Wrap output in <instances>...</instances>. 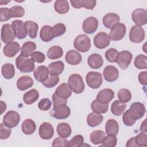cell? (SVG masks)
Listing matches in <instances>:
<instances>
[{
  "label": "cell",
  "instance_id": "cell-1",
  "mask_svg": "<svg viewBox=\"0 0 147 147\" xmlns=\"http://www.w3.org/2000/svg\"><path fill=\"white\" fill-rule=\"evenodd\" d=\"M17 68L23 73H29L34 70V61L32 58L22 56L21 54L16 59Z\"/></svg>",
  "mask_w": 147,
  "mask_h": 147
},
{
  "label": "cell",
  "instance_id": "cell-2",
  "mask_svg": "<svg viewBox=\"0 0 147 147\" xmlns=\"http://www.w3.org/2000/svg\"><path fill=\"white\" fill-rule=\"evenodd\" d=\"M68 84L72 91L75 94L82 93L85 87L82 77L77 74H74L70 75L68 79Z\"/></svg>",
  "mask_w": 147,
  "mask_h": 147
},
{
  "label": "cell",
  "instance_id": "cell-3",
  "mask_svg": "<svg viewBox=\"0 0 147 147\" xmlns=\"http://www.w3.org/2000/svg\"><path fill=\"white\" fill-rule=\"evenodd\" d=\"M74 45L78 51L86 52L89 51L91 47L90 39L86 34H80L74 40Z\"/></svg>",
  "mask_w": 147,
  "mask_h": 147
},
{
  "label": "cell",
  "instance_id": "cell-4",
  "mask_svg": "<svg viewBox=\"0 0 147 147\" xmlns=\"http://www.w3.org/2000/svg\"><path fill=\"white\" fill-rule=\"evenodd\" d=\"M86 81L90 88L96 89L102 85L103 79L101 74L99 72L91 71L86 75Z\"/></svg>",
  "mask_w": 147,
  "mask_h": 147
},
{
  "label": "cell",
  "instance_id": "cell-5",
  "mask_svg": "<svg viewBox=\"0 0 147 147\" xmlns=\"http://www.w3.org/2000/svg\"><path fill=\"white\" fill-rule=\"evenodd\" d=\"M50 115L57 119H64L68 118L70 114V109L66 105H63L53 107L49 112Z\"/></svg>",
  "mask_w": 147,
  "mask_h": 147
},
{
  "label": "cell",
  "instance_id": "cell-6",
  "mask_svg": "<svg viewBox=\"0 0 147 147\" xmlns=\"http://www.w3.org/2000/svg\"><path fill=\"white\" fill-rule=\"evenodd\" d=\"M126 26L122 23H118L114 26L109 33L110 39L112 41H118L122 39L126 34Z\"/></svg>",
  "mask_w": 147,
  "mask_h": 147
},
{
  "label": "cell",
  "instance_id": "cell-7",
  "mask_svg": "<svg viewBox=\"0 0 147 147\" xmlns=\"http://www.w3.org/2000/svg\"><path fill=\"white\" fill-rule=\"evenodd\" d=\"M145 38V30L140 26L134 25L131 27L129 33L130 40L134 43L142 42Z\"/></svg>",
  "mask_w": 147,
  "mask_h": 147
},
{
  "label": "cell",
  "instance_id": "cell-8",
  "mask_svg": "<svg viewBox=\"0 0 147 147\" xmlns=\"http://www.w3.org/2000/svg\"><path fill=\"white\" fill-rule=\"evenodd\" d=\"M1 37L3 43L8 44L9 42H13V41L16 38V35L11 25L9 24L3 25L1 29Z\"/></svg>",
  "mask_w": 147,
  "mask_h": 147
},
{
  "label": "cell",
  "instance_id": "cell-9",
  "mask_svg": "<svg viewBox=\"0 0 147 147\" xmlns=\"http://www.w3.org/2000/svg\"><path fill=\"white\" fill-rule=\"evenodd\" d=\"M20 121V115L15 111H8L3 118V123L10 128L16 127Z\"/></svg>",
  "mask_w": 147,
  "mask_h": 147
},
{
  "label": "cell",
  "instance_id": "cell-10",
  "mask_svg": "<svg viewBox=\"0 0 147 147\" xmlns=\"http://www.w3.org/2000/svg\"><path fill=\"white\" fill-rule=\"evenodd\" d=\"M133 21L138 26H142L147 22V11L144 9H137L131 13Z\"/></svg>",
  "mask_w": 147,
  "mask_h": 147
},
{
  "label": "cell",
  "instance_id": "cell-11",
  "mask_svg": "<svg viewBox=\"0 0 147 147\" xmlns=\"http://www.w3.org/2000/svg\"><path fill=\"white\" fill-rule=\"evenodd\" d=\"M129 111L135 120L141 118L146 112V109L144 104L141 102H137L132 103L129 109Z\"/></svg>",
  "mask_w": 147,
  "mask_h": 147
},
{
  "label": "cell",
  "instance_id": "cell-12",
  "mask_svg": "<svg viewBox=\"0 0 147 147\" xmlns=\"http://www.w3.org/2000/svg\"><path fill=\"white\" fill-rule=\"evenodd\" d=\"M133 55L131 52L127 51H123L118 53L116 63L122 69H125L130 64Z\"/></svg>",
  "mask_w": 147,
  "mask_h": 147
},
{
  "label": "cell",
  "instance_id": "cell-13",
  "mask_svg": "<svg viewBox=\"0 0 147 147\" xmlns=\"http://www.w3.org/2000/svg\"><path fill=\"white\" fill-rule=\"evenodd\" d=\"M110 42L109 36L105 32H101L98 33L94 38L95 46L98 49H104L106 48Z\"/></svg>",
  "mask_w": 147,
  "mask_h": 147
},
{
  "label": "cell",
  "instance_id": "cell-14",
  "mask_svg": "<svg viewBox=\"0 0 147 147\" xmlns=\"http://www.w3.org/2000/svg\"><path fill=\"white\" fill-rule=\"evenodd\" d=\"M98 21L94 17H90L84 20L83 22L82 28L83 31L87 34L94 33L98 29Z\"/></svg>",
  "mask_w": 147,
  "mask_h": 147
},
{
  "label": "cell",
  "instance_id": "cell-15",
  "mask_svg": "<svg viewBox=\"0 0 147 147\" xmlns=\"http://www.w3.org/2000/svg\"><path fill=\"white\" fill-rule=\"evenodd\" d=\"M11 26L14 32L16 37L18 39L25 38L27 36L26 32L24 22L21 20H15L12 21Z\"/></svg>",
  "mask_w": 147,
  "mask_h": 147
},
{
  "label": "cell",
  "instance_id": "cell-16",
  "mask_svg": "<svg viewBox=\"0 0 147 147\" xmlns=\"http://www.w3.org/2000/svg\"><path fill=\"white\" fill-rule=\"evenodd\" d=\"M40 137L43 140L51 139L54 134V129L52 125L49 122H43L38 130Z\"/></svg>",
  "mask_w": 147,
  "mask_h": 147
},
{
  "label": "cell",
  "instance_id": "cell-17",
  "mask_svg": "<svg viewBox=\"0 0 147 147\" xmlns=\"http://www.w3.org/2000/svg\"><path fill=\"white\" fill-rule=\"evenodd\" d=\"M105 79L109 82L115 81L119 76L118 69L113 65H108L104 68L103 72Z\"/></svg>",
  "mask_w": 147,
  "mask_h": 147
},
{
  "label": "cell",
  "instance_id": "cell-18",
  "mask_svg": "<svg viewBox=\"0 0 147 147\" xmlns=\"http://www.w3.org/2000/svg\"><path fill=\"white\" fill-rule=\"evenodd\" d=\"M120 21L119 16L115 13H107L104 16L102 22L103 25L107 29H111Z\"/></svg>",
  "mask_w": 147,
  "mask_h": 147
},
{
  "label": "cell",
  "instance_id": "cell-19",
  "mask_svg": "<svg viewBox=\"0 0 147 147\" xmlns=\"http://www.w3.org/2000/svg\"><path fill=\"white\" fill-rule=\"evenodd\" d=\"M114 91L110 88H105L99 92L96 95V99L100 103L108 104L114 98Z\"/></svg>",
  "mask_w": 147,
  "mask_h": 147
},
{
  "label": "cell",
  "instance_id": "cell-20",
  "mask_svg": "<svg viewBox=\"0 0 147 147\" xmlns=\"http://www.w3.org/2000/svg\"><path fill=\"white\" fill-rule=\"evenodd\" d=\"M33 74L36 80L39 82L42 83L48 78L49 73L48 68L46 66L40 65L34 70Z\"/></svg>",
  "mask_w": 147,
  "mask_h": 147
},
{
  "label": "cell",
  "instance_id": "cell-21",
  "mask_svg": "<svg viewBox=\"0 0 147 147\" xmlns=\"http://www.w3.org/2000/svg\"><path fill=\"white\" fill-rule=\"evenodd\" d=\"M20 51V45L17 42H11L7 44L3 48V53L8 57H13Z\"/></svg>",
  "mask_w": 147,
  "mask_h": 147
},
{
  "label": "cell",
  "instance_id": "cell-22",
  "mask_svg": "<svg viewBox=\"0 0 147 147\" xmlns=\"http://www.w3.org/2000/svg\"><path fill=\"white\" fill-rule=\"evenodd\" d=\"M65 60L70 65H78L82 60V55L79 52L75 50H70L67 52L65 57Z\"/></svg>",
  "mask_w": 147,
  "mask_h": 147
},
{
  "label": "cell",
  "instance_id": "cell-23",
  "mask_svg": "<svg viewBox=\"0 0 147 147\" xmlns=\"http://www.w3.org/2000/svg\"><path fill=\"white\" fill-rule=\"evenodd\" d=\"M72 7L76 9L84 7L87 9H93L96 3L95 0H74L70 1Z\"/></svg>",
  "mask_w": 147,
  "mask_h": 147
},
{
  "label": "cell",
  "instance_id": "cell-24",
  "mask_svg": "<svg viewBox=\"0 0 147 147\" xmlns=\"http://www.w3.org/2000/svg\"><path fill=\"white\" fill-rule=\"evenodd\" d=\"M87 63L88 65L91 68L99 69L102 66L103 64V60L100 55L97 53H93L88 57L87 59Z\"/></svg>",
  "mask_w": 147,
  "mask_h": 147
},
{
  "label": "cell",
  "instance_id": "cell-25",
  "mask_svg": "<svg viewBox=\"0 0 147 147\" xmlns=\"http://www.w3.org/2000/svg\"><path fill=\"white\" fill-rule=\"evenodd\" d=\"M40 39L44 42H49L55 38L52 27L49 25H45L41 29L40 33Z\"/></svg>",
  "mask_w": 147,
  "mask_h": 147
},
{
  "label": "cell",
  "instance_id": "cell-26",
  "mask_svg": "<svg viewBox=\"0 0 147 147\" xmlns=\"http://www.w3.org/2000/svg\"><path fill=\"white\" fill-rule=\"evenodd\" d=\"M33 85V80L29 76H22L17 81V88L21 91L26 90Z\"/></svg>",
  "mask_w": 147,
  "mask_h": 147
},
{
  "label": "cell",
  "instance_id": "cell-27",
  "mask_svg": "<svg viewBox=\"0 0 147 147\" xmlns=\"http://www.w3.org/2000/svg\"><path fill=\"white\" fill-rule=\"evenodd\" d=\"M55 93L59 97L67 99L71 96L72 94V90L68 84L63 83L57 87Z\"/></svg>",
  "mask_w": 147,
  "mask_h": 147
},
{
  "label": "cell",
  "instance_id": "cell-28",
  "mask_svg": "<svg viewBox=\"0 0 147 147\" xmlns=\"http://www.w3.org/2000/svg\"><path fill=\"white\" fill-rule=\"evenodd\" d=\"M103 120V117L101 114L95 112L90 113L87 118V122L90 127H95L99 125Z\"/></svg>",
  "mask_w": 147,
  "mask_h": 147
},
{
  "label": "cell",
  "instance_id": "cell-29",
  "mask_svg": "<svg viewBox=\"0 0 147 147\" xmlns=\"http://www.w3.org/2000/svg\"><path fill=\"white\" fill-rule=\"evenodd\" d=\"M105 130L107 135L116 136L119 131L118 122L114 119H109L106 123Z\"/></svg>",
  "mask_w": 147,
  "mask_h": 147
},
{
  "label": "cell",
  "instance_id": "cell-30",
  "mask_svg": "<svg viewBox=\"0 0 147 147\" xmlns=\"http://www.w3.org/2000/svg\"><path fill=\"white\" fill-rule=\"evenodd\" d=\"M25 28L27 34L32 38H34L37 35L38 30V24L32 21H26L24 22Z\"/></svg>",
  "mask_w": 147,
  "mask_h": 147
},
{
  "label": "cell",
  "instance_id": "cell-31",
  "mask_svg": "<svg viewBox=\"0 0 147 147\" xmlns=\"http://www.w3.org/2000/svg\"><path fill=\"white\" fill-rule=\"evenodd\" d=\"M48 68L50 75H59L63 72L64 64L61 61H56L49 64Z\"/></svg>",
  "mask_w": 147,
  "mask_h": 147
},
{
  "label": "cell",
  "instance_id": "cell-32",
  "mask_svg": "<svg viewBox=\"0 0 147 147\" xmlns=\"http://www.w3.org/2000/svg\"><path fill=\"white\" fill-rule=\"evenodd\" d=\"M36 49V44L32 41H27L25 42L21 49V55L25 57H28L34 52Z\"/></svg>",
  "mask_w": 147,
  "mask_h": 147
},
{
  "label": "cell",
  "instance_id": "cell-33",
  "mask_svg": "<svg viewBox=\"0 0 147 147\" xmlns=\"http://www.w3.org/2000/svg\"><path fill=\"white\" fill-rule=\"evenodd\" d=\"M36 129L35 122L30 119H25L22 125L21 129L22 132L26 135H30L34 133Z\"/></svg>",
  "mask_w": 147,
  "mask_h": 147
},
{
  "label": "cell",
  "instance_id": "cell-34",
  "mask_svg": "<svg viewBox=\"0 0 147 147\" xmlns=\"http://www.w3.org/2000/svg\"><path fill=\"white\" fill-rule=\"evenodd\" d=\"M57 134L62 138H67L71 134V127L67 123L63 122L59 123L56 128Z\"/></svg>",
  "mask_w": 147,
  "mask_h": 147
},
{
  "label": "cell",
  "instance_id": "cell-35",
  "mask_svg": "<svg viewBox=\"0 0 147 147\" xmlns=\"http://www.w3.org/2000/svg\"><path fill=\"white\" fill-rule=\"evenodd\" d=\"M39 98V93L36 89H32L24 95V102L26 105H31L34 103Z\"/></svg>",
  "mask_w": 147,
  "mask_h": 147
},
{
  "label": "cell",
  "instance_id": "cell-36",
  "mask_svg": "<svg viewBox=\"0 0 147 147\" xmlns=\"http://www.w3.org/2000/svg\"><path fill=\"white\" fill-rule=\"evenodd\" d=\"M54 9L60 14L67 13L69 9V5L66 0H57L54 3Z\"/></svg>",
  "mask_w": 147,
  "mask_h": 147
},
{
  "label": "cell",
  "instance_id": "cell-37",
  "mask_svg": "<svg viewBox=\"0 0 147 147\" xmlns=\"http://www.w3.org/2000/svg\"><path fill=\"white\" fill-rule=\"evenodd\" d=\"M106 133L102 130L93 131L90 136L91 142L94 145L102 144L106 137Z\"/></svg>",
  "mask_w": 147,
  "mask_h": 147
},
{
  "label": "cell",
  "instance_id": "cell-38",
  "mask_svg": "<svg viewBox=\"0 0 147 147\" xmlns=\"http://www.w3.org/2000/svg\"><path fill=\"white\" fill-rule=\"evenodd\" d=\"M126 107L125 103L121 102L119 100H115L111 105V113L116 116H120L125 111Z\"/></svg>",
  "mask_w": 147,
  "mask_h": 147
},
{
  "label": "cell",
  "instance_id": "cell-39",
  "mask_svg": "<svg viewBox=\"0 0 147 147\" xmlns=\"http://www.w3.org/2000/svg\"><path fill=\"white\" fill-rule=\"evenodd\" d=\"M1 72L6 79H11L15 75L14 67L11 63H5L2 67Z\"/></svg>",
  "mask_w": 147,
  "mask_h": 147
},
{
  "label": "cell",
  "instance_id": "cell-40",
  "mask_svg": "<svg viewBox=\"0 0 147 147\" xmlns=\"http://www.w3.org/2000/svg\"><path fill=\"white\" fill-rule=\"evenodd\" d=\"M91 108L94 112L102 114L105 113L109 109V105L107 103H100L96 99H95L91 103Z\"/></svg>",
  "mask_w": 147,
  "mask_h": 147
},
{
  "label": "cell",
  "instance_id": "cell-41",
  "mask_svg": "<svg viewBox=\"0 0 147 147\" xmlns=\"http://www.w3.org/2000/svg\"><path fill=\"white\" fill-rule=\"evenodd\" d=\"M63 55V49L57 45L51 47L47 53L48 57L51 60H55L60 58Z\"/></svg>",
  "mask_w": 147,
  "mask_h": 147
},
{
  "label": "cell",
  "instance_id": "cell-42",
  "mask_svg": "<svg viewBox=\"0 0 147 147\" xmlns=\"http://www.w3.org/2000/svg\"><path fill=\"white\" fill-rule=\"evenodd\" d=\"M134 66L140 69L147 68V57L144 55H139L136 56L134 62Z\"/></svg>",
  "mask_w": 147,
  "mask_h": 147
},
{
  "label": "cell",
  "instance_id": "cell-43",
  "mask_svg": "<svg viewBox=\"0 0 147 147\" xmlns=\"http://www.w3.org/2000/svg\"><path fill=\"white\" fill-rule=\"evenodd\" d=\"M118 98L119 100L121 102L126 103L131 99V94L129 90L122 88L118 92Z\"/></svg>",
  "mask_w": 147,
  "mask_h": 147
},
{
  "label": "cell",
  "instance_id": "cell-44",
  "mask_svg": "<svg viewBox=\"0 0 147 147\" xmlns=\"http://www.w3.org/2000/svg\"><path fill=\"white\" fill-rule=\"evenodd\" d=\"M84 143V138L82 135H76L68 141L67 147H79L83 146Z\"/></svg>",
  "mask_w": 147,
  "mask_h": 147
},
{
  "label": "cell",
  "instance_id": "cell-45",
  "mask_svg": "<svg viewBox=\"0 0 147 147\" xmlns=\"http://www.w3.org/2000/svg\"><path fill=\"white\" fill-rule=\"evenodd\" d=\"M11 18L22 17L25 14L24 9L20 6H14L10 9Z\"/></svg>",
  "mask_w": 147,
  "mask_h": 147
},
{
  "label": "cell",
  "instance_id": "cell-46",
  "mask_svg": "<svg viewBox=\"0 0 147 147\" xmlns=\"http://www.w3.org/2000/svg\"><path fill=\"white\" fill-rule=\"evenodd\" d=\"M59 78L58 75H50L48 78L42 83L47 88H52L59 83Z\"/></svg>",
  "mask_w": 147,
  "mask_h": 147
},
{
  "label": "cell",
  "instance_id": "cell-47",
  "mask_svg": "<svg viewBox=\"0 0 147 147\" xmlns=\"http://www.w3.org/2000/svg\"><path fill=\"white\" fill-rule=\"evenodd\" d=\"M118 51L114 48H110L105 52V57L106 60L110 63L116 62L117 56L118 55Z\"/></svg>",
  "mask_w": 147,
  "mask_h": 147
},
{
  "label": "cell",
  "instance_id": "cell-48",
  "mask_svg": "<svg viewBox=\"0 0 147 147\" xmlns=\"http://www.w3.org/2000/svg\"><path fill=\"white\" fill-rule=\"evenodd\" d=\"M134 140L138 147L147 146V135L145 133H141L134 137Z\"/></svg>",
  "mask_w": 147,
  "mask_h": 147
},
{
  "label": "cell",
  "instance_id": "cell-49",
  "mask_svg": "<svg viewBox=\"0 0 147 147\" xmlns=\"http://www.w3.org/2000/svg\"><path fill=\"white\" fill-rule=\"evenodd\" d=\"M117 142V139L114 136H106L104 141L100 145L101 146H107V147H114L116 146Z\"/></svg>",
  "mask_w": 147,
  "mask_h": 147
},
{
  "label": "cell",
  "instance_id": "cell-50",
  "mask_svg": "<svg viewBox=\"0 0 147 147\" xmlns=\"http://www.w3.org/2000/svg\"><path fill=\"white\" fill-rule=\"evenodd\" d=\"M122 120L123 123L127 126H131L133 125L136 121V120H135L130 114L129 110H126L123 113L122 116Z\"/></svg>",
  "mask_w": 147,
  "mask_h": 147
},
{
  "label": "cell",
  "instance_id": "cell-51",
  "mask_svg": "<svg viewBox=\"0 0 147 147\" xmlns=\"http://www.w3.org/2000/svg\"><path fill=\"white\" fill-rule=\"evenodd\" d=\"M52 29L54 33L55 37H56L63 35L65 32L66 28L63 24L58 23L55 24L52 27Z\"/></svg>",
  "mask_w": 147,
  "mask_h": 147
},
{
  "label": "cell",
  "instance_id": "cell-52",
  "mask_svg": "<svg viewBox=\"0 0 147 147\" xmlns=\"http://www.w3.org/2000/svg\"><path fill=\"white\" fill-rule=\"evenodd\" d=\"M10 127L5 125L3 123L0 125V138L1 140H5L9 137L11 134Z\"/></svg>",
  "mask_w": 147,
  "mask_h": 147
},
{
  "label": "cell",
  "instance_id": "cell-53",
  "mask_svg": "<svg viewBox=\"0 0 147 147\" xmlns=\"http://www.w3.org/2000/svg\"><path fill=\"white\" fill-rule=\"evenodd\" d=\"M52 102L48 98L42 99L38 104V107L42 111H47L51 109Z\"/></svg>",
  "mask_w": 147,
  "mask_h": 147
},
{
  "label": "cell",
  "instance_id": "cell-54",
  "mask_svg": "<svg viewBox=\"0 0 147 147\" xmlns=\"http://www.w3.org/2000/svg\"><path fill=\"white\" fill-rule=\"evenodd\" d=\"M31 58L34 61V62L38 63H42L44 61L45 56V55L39 51H36L34 52L31 55Z\"/></svg>",
  "mask_w": 147,
  "mask_h": 147
},
{
  "label": "cell",
  "instance_id": "cell-55",
  "mask_svg": "<svg viewBox=\"0 0 147 147\" xmlns=\"http://www.w3.org/2000/svg\"><path fill=\"white\" fill-rule=\"evenodd\" d=\"M11 18L10 9L7 7H1L0 9V20L1 21H6Z\"/></svg>",
  "mask_w": 147,
  "mask_h": 147
},
{
  "label": "cell",
  "instance_id": "cell-56",
  "mask_svg": "<svg viewBox=\"0 0 147 147\" xmlns=\"http://www.w3.org/2000/svg\"><path fill=\"white\" fill-rule=\"evenodd\" d=\"M52 101H53V107H57L60 105H67V99H63L59 97L55 93H54L52 95Z\"/></svg>",
  "mask_w": 147,
  "mask_h": 147
},
{
  "label": "cell",
  "instance_id": "cell-57",
  "mask_svg": "<svg viewBox=\"0 0 147 147\" xmlns=\"http://www.w3.org/2000/svg\"><path fill=\"white\" fill-rule=\"evenodd\" d=\"M68 142V141L65 138H62L60 137H56L52 142V146L53 147L67 146Z\"/></svg>",
  "mask_w": 147,
  "mask_h": 147
},
{
  "label": "cell",
  "instance_id": "cell-58",
  "mask_svg": "<svg viewBox=\"0 0 147 147\" xmlns=\"http://www.w3.org/2000/svg\"><path fill=\"white\" fill-rule=\"evenodd\" d=\"M147 72L142 71L138 75V80L140 83L144 86L146 85L147 83Z\"/></svg>",
  "mask_w": 147,
  "mask_h": 147
},
{
  "label": "cell",
  "instance_id": "cell-59",
  "mask_svg": "<svg viewBox=\"0 0 147 147\" xmlns=\"http://www.w3.org/2000/svg\"><path fill=\"white\" fill-rule=\"evenodd\" d=\"M126 146L127 147H129V146H138L136 144V142H135V140H134V137H131V138H130L127 143H126Z\"/></svg>",
  "mask_w": 147,
  "mask_h": 147
},
{
  "label": "cell",
  "instance_id": "cell-60",
  "mask_svg": "<svg viewBox=\"0 0 147 147\" xmlns=\"http://www.w3.org/2000/svg\"><path fill=\"white\" fill-rule=\"evenodd\" d=\"M146 119H145V120L144 121V122H142V123H141V125L140 126V131L141 133H146L147 131V129H146Z\"/></svg>",
  "mask_w": 147,
  "mask_h": 147
},
{
  "label": "cell",
  "instance_id": "cell-61",
  "mask_svg": "<svg viewBox=\"0 0 147 147\" xmlns=\"http://www.w3.org/2000/svg\"><path fill=\"white\" fill-rule=\"evenodd\" d=\"M1 113L2 114L6 109V104L3 102V101H1Z\"/></svg>",
  "mask_w": 147,
  "mask_h": 147
}]
</instances>
